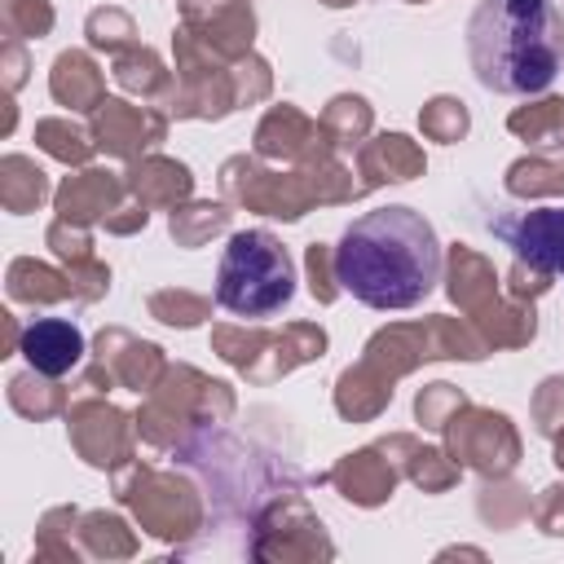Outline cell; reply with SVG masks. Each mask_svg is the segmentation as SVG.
Listing matches in <instances>:
<instances>
[{"label":"cell","mask_w":564,"mask_h":564,"mask_svg":"<svg viewBox=\"0 0 564 564\" xmlns=\"http://www.w3.org/2000/svg\"><path fill=\"white\" fill-rule=\"evenodd\" d=\"M335 282L370 308H414L441 282V238L414 207L357 216L335 247Z\"/></svg>","instance_id":"obj_1"},{"label":"cell","mask_w":564,"mask_h":564,"mask_svg":"<svg viewBox=\"0 0 564 564\" xmlns=\"http://www.w3.org/2000/svg\"><path fill=\"white\" fill-rule=\"evenodd\" d=\"M18 352L26 357V366L35 375L57 379V375H66V370L79 366V357H84V330L75 322H66V317H35L22 330Z\"/></svg>","instance_id":"obj_5"},{"label":"cell","mask_w":564,"mask_h":564,"mask_svg":"<svg viewBox=\"0 0 564 564\" xmlns=\"http://www.w3.org/2000/svg\"><path fill=\"white\" fill-rule=\"evenodd\" d=\"M467 57L494 93H546L564 66V18L551 0H480L467 18Z\"/></svg>","instance_id":"obj_2"},{"label":"cell","mask_w":564,"mask_h":564,"mask_svg":"<svg viewBox=\"0 0 564 564\" xmlns=\"http://www.w3.org/2000/svg\"><path fill=\"white\" fill-rule=\"evenodd\" d=\"M295 295V260L269 229H238L216 269V304L238 317H273Z\"/></svg>","instance_id":"obj_3"},{"label":"cell","mask_w":564,"mask_h":564,"mask_svg":"<svg viewBox=\"0 0 564 564\" xmlns=\"http://www.w3.org/2000/svg\"><path fill=\"white\" fill-rule=\"evenodd\" d=\"M494 234L529 269H542V273H560L564 278V207L546 203V207L516 212L507 220H494Z\"/></svg>","instance_id":"obj_4"}]
</instances>
